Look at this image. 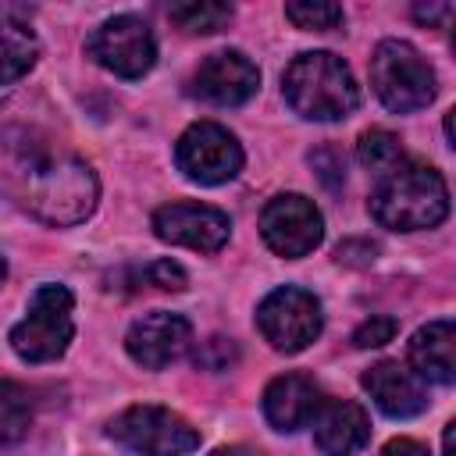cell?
<instances>
[{
  "label": "cell",
  "mask_w": 456,
  "mask_h": 456,
  "mask_svg": "<svg viewBox=\"0 0 456 456\" xmlns=\"http://www.w3.org/2000/svg\"><path fill=\"white\" fill-rule=\"evenodd\" d=\"M452 14V4H413V18L420 21V25H438L442 18H449Z\"/></svg>",
  "instance_id": "obj_26"
},
{
  "label": "cell",
  "mask_w": 456,
  "mask_h": 456,
  "mask_svg": "<svg viewBox=\"0 0 456 456\" xmlns=\"http://www.w3.org/2000/svg\"><path fill=\"white\" fill-rule=\"evenodd\" d=\"M210 456H260L256 449H246V445H224V449H214Z\"/></svg>",
  "instance_id": "obj_29"
},
{
  "label": "cell",
  "mask_w": 456,
  "mask_h": 456,
  "mask_svg": "<svg viewBox=\"0 0 456 456\" xmlns=\"http://www.w3.org/2000/svg\"><path fill=\"white\" fill-rule=\"evenodd\" d=\"M363 388L370 403L392 417V420H410L428 410V388L424 381L399 360H381L363 374Z\"/></svg>",
  "instance_id": "obj_14"
},
{
  "label": "cell",
  "mask_w": 456,
  "mask_h": 456,
  "mask_svg": "<svg viewBox=\"0 0 456 456\" xmlns=\"http://www.w3.org/2000/svg\"><path fill=\"white\" fill-rule=\"evenodd\" d=\"M370 217L392 232L438 228L449 217V185L442 171L420 160H403L378 178L370 192Z\"/></svg>",
  "instance_id": "obj_2"
},
{
  "label": "cell",
  "mask_w": 456,
  "mask_h": 456,
  "mask_svg": "<svg viewBox=\"0 0 456 456\" xmlns=\"http://www.w3.org/2000/svg\"><path fill=\"white\" fill-rule=\"evenodd\" d=\"M395 317H388V314H374V317H367L356 331H353V346L356 349H378V346H385V342H392L395 338Z\"/></svg>",
  "instance_id": "obj_23"
},
{
  "label": "cell",
  "mask_w": 456,
  "mask_h": 456,
  "mask_svg": "<svg viewBox=\"0 0 456 456\" xmlns=\"http://www.w3.org/2000/svg\"><path fill=\"white\" fill-rule=\"evenodd\" d=\"M281 96L306 121H342L360 107V86L331 50L299 53L281 75Z\"/></svg>",
  "instance_id": "obj_3"
},
{
  "label": "cell",
  "mask_w": 456,
  "mask_h": 456,
  "mask_svg": "<svg viewBox=\"0 0 456 456\" xmlns=\"http://www.w3.org/2000/svg\"><path fill=\"white\" fill-rule=\"evenodd\" d=\"M32 428V399L21 385L0 381V449L18 445Z\"/></svg>",
  "instance_id": "obj_20"
},
{
  "label": "cell",
  "mask_w": 456,
  "mask_h": 456,
  "mask_svg": "<svg viewBox=\"0 0 456 456\" xmlns=\"http://www.w3.org/2000/svg\"><path fill=\"white\" fill-rule=\"evenodd\" d=\"M192 346V324L182 314L171 310H153L142 314L139 321H132L128 335H125V349L128 356L146 367V370H164L175 360H182Z\"/></svg>",
  "instance_id": "obj_12"
},
{
  "label": "cell",
  "mask_w": 456,
  "mask_h": 456,
  "mask_svg": "<svg viewBox=\"0 0 456 456\" xmlns=\"http://www.w3.org/2000/svg\"><path fill=\"white\" fill-rule=\"evenodd\" d=\"M285 18L296 28H306V32H331V28H342L346 11L331 0H289Z\"/></svg>",
  "instance_id": "obj_22"
},
{
  "label": "cell",
  "mask_w": 456,
  "mask_h": 456,
  "mask_svg": "<svg viewBox=\"0 0 456 456\" xmlns=\"http://www.w3.org/2000/svg\"><path fill=\"white\" fill-rule=\"evenodd\" d=\"M406 367L428 385H452L456 381V324L449 317L428 321L413 331L406 346Z\"/></svg>",
  "instance_id": "obj_16"
},
{
  "label": "cell",
  "mask_w": 456,
  "mask_h": 456,
  "mask_svg": "<svg viewBox=\"0 0 456 456\" xmlns=\"http://www.w3.org/2000/svg\"><path fill=\"white\" fill-rule=\"evenodd\" d=\"M260 235L271 253H278L285 260H299L321 246L324 217H321L317 203L306 200L303 192H281V196L267 200V207L260 210Z\"/></svg>",
  "instance_id": "obj_10"
},
{
  "label": "cell",
  "mask_w": 456,
  "mask_h": 456,
  "mask_svg": "<svg viewBox=\"0 0 456 456\" xmlns=\"http://www.w3.org/2000/svg\"><path fill=\"white\" fill-rule=\"evenodd\" d=\"M310 428L324 456H353L370 442V417L353 399H321Z\"/></svg>",
  "instance_id": "obj_15"
},
{
  "label": "cell",
  "mask_w": 456,
  "mask_h": 456,
  "mask_svg": "<svg viewBox=\"0 0 456 456\" xmlns=\"http://www.w3.org/2000/svg\"><path fill=\"white\" fill-rule=\"evenodd\" d=\"M86 53L118 78H142L157 64V39L142 18L114 14L89 32Z\"/></svg>",
  "instance_id": "obj_9"
},
{
  "label": "cell",
  "mask_w": 456,
  "mask_h": 456,
  "mask_svg": "<svg viewBox=\"0 0 456 456\" xmlns=\"http://www.w3.org/2000/svg\"><path fill=\"white\" fill-rule=\"evenodd\" d=\"M356 157H360V164L370 171V175H388L392 167H399L403 160H406V153H403V142L392 135V132H385V128H370V132H363L360 135V142H356Z\"/></svg>",
  "instance_id": "obj_21"
},
{
  "label": "cell",
  "mask_w": 456,
  "mask_h": 456,
  "mask_svg": "<svg viewBox=\"0 0 456 456\" xmlns=\"http://www.w3.org/2000/svg\"><path fill=\"white\" fill-rule=\"evenodd\" d=\"M75 296L68 285L46 281L32 292L25 317L11 328V349L25 363L61 360L75 338Z\"/></svg>",
  "instance_id": "obj_5"
},
{
  "label": "cell",
  "mask_w": 456,
  "mask_h": 456,
  "mask_svg": "<svg viewBox=\"0 0 456 456\" xmlns=\"http://www.w3.org/2000/svg\"><path fill=\"white\" fill-rule=\"evenodd\" d=\"M452 442H456V420H449V424H445V431H442V456H456Z\"/></svg>",
  "instance_id": "obj_28"
},
{
  "label": "cell",
  "mask_w": 456,
  "mask_h": 456,
  "mask_svg": "<svg viewBox=\"0 0 456 456\" xmlns=\"http://www.w3.org/2000/svg\"><path fill=\"white\" fill-rule=\"evenodd\" d=\"M18 167L25 210L50 228L82 224L100 203L96 171L75 153H18Z\"/></svg>",
  "instance_id": "obj_1"
},
{
  "label": "cell",
  "mask_w": 456,
  "mask_h": 456,
  "mask_svg": "<svg viewBox=\"0 0 456 456\" xmlns=\"http://www.w3.org/2000/svg\"><path fill=\"white\" fill-rule=\"evenodd\" d=\"M4 278H7V264H4V256H0V285H4Z\"/></svg>",
  "instance_id": "obj_30"
},
{
  "label": "cell",
  "mask_w": 456,
  "mask_h": 456,
  "mask_svg": "<svg viewBox=\"0 0 456 456\" xmlns=\"http://www.w3.org/2000/svg\"><path fill=\"white\" fill-rule=\"evenodd\" d=\"M39 61L36 32L18 18H0V86L21 82Z\"/></svg>",
  "instance_id": "obj_18"
},
{
  "label": "cell",
  "mask_w": 456,
  "mask_h": 456,
  "mask_svg": "<svg viewBox=\"0 0 456 456\" xmlns=\"http://www.w3.org/2000/svg\"><path fill=\"white\" fill-rule=\"evenodd\" d=\"M264 417L274 431H299L314 420L317 406H321V388L314 385V378L306 374H278L267 388H264Z\"/></svg>",
  "instance_id": "obj_17"
},
{
  "label": "cell",
  "mask_w": 456,
  "mask_h": 456,
  "mask_svg": "<svg viewBox=\"0 0 456 456\" xmlns=\"http://www.w3.org/2000/svg\"><path fill=\"white\" fill-rule=\"evenodd\" d=\"M153 235L196 253H217L232 235V221L210 203H167L153 214Z\"/></svg>",
  "instance_id": "obj_11"
},
{
  "label": "cell",
  "mask_w": 456,
  "mask_h": 456,
  "mask_svg": "<svg viewBox=\"0 0 456 456\" xmlns=\"http://www.w3.org/2000/svg\"><path fill=\"white\" fill-rule=\"evenodd\" d=\"M167 18L175 28H182L189 36H210V32H221L235 18V7L217 4V0H189V4H171Z\"/></svg>",
  "instance_id": "obj_19"
},
{
  "label": "cell",
  "mask_w": 456,
  "mask_h": 456,
  "mask_svg": "<svg viewBox=\"0 0 456 456\" xmlns=\"http://www.w3.org/2000/svg\"><path fill=\"white\" fill-rule=\"evenodd\" d=\"M256 328L278 353H303L324 331L321 299L299 285H278L256 306Z\"/></svg>",
  "instance_id": "obj_7"
},
{
  "label": "cell",
  "mask_w": 456,
  "mask_h": 456,
  "mask_svg": "<svg viewBox=\"0 0 456 456\" xmlns=\"http://www.w3.org/2000/svg\"><path fill=\"white\" fill-rule=\"evenodd\" d=\"M175 164L196 185H224L242 171L246 153H242V142L235 139V132H228L224 125L196 121L178 135Z\"/></svg>",
  "instance_id": "obj_8"
},
{
  "label": "cell",
  "mask_w": 456,
  "mask_h": 456,
  "mask_svg": "<svg viewBox=\"0 0 456 456\" xmlns=\"http://www.w3.org/2000/svg\"><path fill=\"white\" fill-rule=\"evenodd\" d=\"M146 278H150V285H157L164 292H182L185 281H189L185 271H182V264H175V260H153L146 267Z\"/></svg>",
  "instance_id": "obj_25"
},
{
  "label": "cell",
  "mask_w": 456,
  "mask_h": 456,
  "mask_svg": "<svg viewBox=\"0 0 456 456\" xmlns=\"http://www.w3.org/2000/svg\"><path fill=\"white\" fill-rule=\"evenodd\" d=\"M107 435L132 456H192L200 449V431L182 413L157 403L121 410L107 424Z\"/></svg>",
  "instance_id": "obj_6"
},
{
  "label": "cell",
  "mask_w": 456,
  "mask_h": 456,
  "mask_svg": "<svg viewBox=\"0 0 456 456\" xmlns=\"http://www.w3.org/2000/svg\"><path fill=\"white\" fill-rule=\"evenodd\" d=\"M381 456H431L420 442H413V438H392L385 449H381Z\"/></svg>",
  "instance_id": "obj_27"
},
{
  "label": "cell",
  "mask_w": 456,
  "mask_h": 456,
  "mask_svg": "<svg viewBox=\"0 0 456 456\" xmlns=\"http://www.w3.org/2000/svg\"><path fill=\"white\" fill-rule=\"evenodd\" d=\"M192 89L214 107H239L260 89V68L242 50H217L196 68Z\"/></svg>",
  "instance_id": "obj_13"
},
{
  "label": "cell",
  "mask_w": 456,
  "mask_h": 456,
  "mask_svg": "<svg viewBox=\"0 0 456 456\" xmlns=\"http://www.w3.org/2000/svg\"><path fill=\"white\" fill-rule=\"evenodd\" d=\"M235 360V342L232 338H207L200 349H196V363L207 367V370H224L228 363Z\"/></svg>",
  "instance_id": "obj_24"
},
{
  "label": "cell",
  "mask_w": 456,
  "mask_h": 456,
  "mask_svg": "<svg viewBox=\"0 0 456 456\" xmlns=\"http://www.w3.org/2000/svg\"><path fill=\"white\" fill-rule=\"evenodd\" d=\"M370 86H374V96L392 114L424 110L438 93L435 68L406 39H381L374 46V53H370Z\"/></svg>",
  "instance_id": "obj_4"
}]
</instances>
